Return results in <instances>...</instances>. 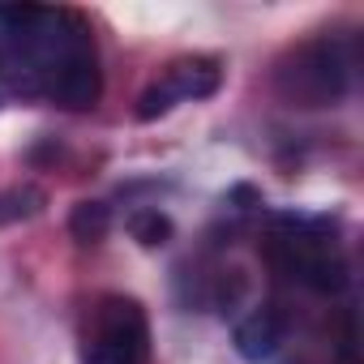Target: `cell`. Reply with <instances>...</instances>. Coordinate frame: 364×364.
Masks as SVG:
<instances>
[{
    "label": "cell",
    "instance_id": "obj_1",
    "mask_svg": "<svg viewBox=\"0 0 364 364\" xmlns=\"http://www.w3.org/2000/svg\"><path fill=\"white\" fill-rule=\"evenodd\" d=\"M351 86V56L343 39H309L300 43L274 73V90L291 107H334Z\"/></svg>",
    "mask_w": 364,
    "mask_h": 364
},
{
    "label": "cell",
    "instance_id": "obj_5",
    "mask_svg": "<svg viewBox=\"0 0 364 364\" xmlns=\"http://www.w3.org/2000/svg\"><path fill=\"white\" fill-rule=\"evenodd\" d=\"M112 232V206L107 202H77L69 215V236L77 245H99Z\"/></svg>",
    "mask_w": 364,
    "mask_h": 364
},
{
    "label": "cell",
    "instance_id": "obj_2",
    "mask_svg": "<svg viewBox=\"0 0 364 364\" xmlns=\"http://www.w3.org/2000/svg\"><path fill=\"white\" fill-rule=\"evenodd\" d=\"M150 321L133 296H103L82 338V364H146Z\"/></svg>",
    "mask_w": 364,
    "mask_h": 364
},
{
    "label": "cell",
    "instance_id": "obj_4",
    "mask_svg": "<svg viewBox=\"0 0 364 364\" xmlns=\"http://www.w3.org/2000/svg\"><path fill=\"white\" fill-rule=\"evenodd\" d=\"M236 351L249 360V364H262L279 351L283 343V317L274 309H253L245 321H236Z\"/></svg>",
    "mask_w": 364,
    "mask_h": 364
},
{
    "label": "cell",
    "instance_id": "obj_6",
    "mask_svg": "<svg viewBox=\"0 0 364 364\" xmlns=\"http://www.w3.org/2000/svg\"><path fill=\"white\" fill-rule=\"evenodd\" d=\"M171 219L159 210V206H141V210H133L129 215V236L141 245V249H163L167 240H171Z\"/></svg>",
    "mask_w": 364,
    "mask_h": 364
},
{
    "label": "cell",
    "instance_id": "obj_3",
    "mask_svg": "<svg viewBox=\"0 0 364 364\" xmlns=\"http://www.w3.org/2000/svg\"><path fill=\"white\" fill-rule=\"evenodd\" d=\"M223 82V69L215 56H185V60H176L167 69L163 82H154L141 99H137V120H159L167 116L176 103H185V99H210Z\"/></svg>",
    "mask_w": 364,
    "mask_h": 364
},
{
    "label": "cell",
    "instance_id": "obj_8",
    "mask_svg": "<svg viewBox=\"0 0 364 364\" xmlns=\"http://www.w3.org/2000/svg\"><path fill=\"white\" fill-rule=\"evenodd\" d=\"M5 65H9V18L0 9V90H5Z\"/></svg>",
    "mask_w": 364,
    "mask_h": 364
},
{
    "label": "cell",
    "instance_id": "obj_7",
    "mask_svg": "<svg viewBox=\"0 0 364 364\" xmlns=\"http://www.w3.org/2000/svg\"><path fill=\"white\" fill-rule=\"evenodd\" d=\"M43 189L35 185H22V189H9V193H0V223H14V219H31L43 210Z\"/></svg>",
    "mask_w": 364,
    "mask_h": 364
}]
</instances>
